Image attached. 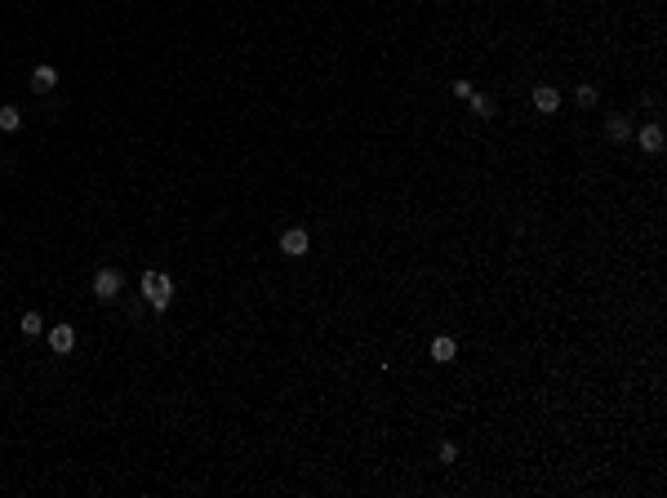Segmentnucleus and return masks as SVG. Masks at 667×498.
<instances>
[{"mask_svg":"<svg viewBox=\"0 0 667 498\" xmlns=\"http://www.w3.org/2000/svg\"><path fill=\"white\" fill-rule=\"evenodd\" d=\"M561 107H565V98H561V89H556V85H534V112L556 116Z\"/></svg>","mask_w":667,"mask_h":498,"instance_id":"nucleus-3","label":"nucleus"},{"mask_svg":"<svg viewBox=\"0 0 667 498\" xmlns=\"http://www.w3.org/2000/svg\"><path fill=\"white\" fill-rule=\"evenodd\" d=\"M18 330L27 334V338H36V334L45 330V316H41V312H22V316H18Z\"/></svg>","mask_w":667,"mask_h":498,"instance_id":"nucleus-11","label":"nucleus"},{"mask_svg":"<svg viewBox=\"0 0 667 498\" xmlns=\"http://www.w3.org/2000/svg\"><path fill=\"white\" fill-rule=\"evenodd\" d=\"M632 133H636L632 116H623V112H618V116L605 120V138H610V142H632Z\"/></svg>","mask_w":667,"mask_h":498,"instance_id":"nucleus-6","label":"nucleus"},{"mask_svg":"<svg viewBox=\"0 0 667 498\" xmlns=\"http://www.w3.org/2000/svg\"><path fill=\"white\" fill-rule=\"evenodd\" d=\"M22 129V112L18 107H0V133H18Z\"/></svg>","mask_w":667,"mask_h":498,"instance_id":"nucleus-13","label":"nucleus"},{"mask_svg":"<svg viewBox=\"0 0 667 498\" xmlns=\"http://www.w3.org/2000/svg\"><path fill=\"white\" fill-rule=\"evenodd\" d=\"M450 89H454V98H458V103H467V98H471V94H476V85H471V80L463 76V80H454V85H450Z\"/></svg>","mask_w":667,"mask_h":498,"instance_id":"nucleus-14","label":"nucleus"},{"mask_svg":"<svg viewBox=\"0 0 667 498\" xmlns=\"http://www.w3.org/2000/svg\"><path fill=\"white\" fill-rule=\"evenodd\" d=\"M632 142H640V152H645V156H659V152H663V125H645V129H636V133H632Z\"/></svg>","mask_w":667,"mask_h":498,"instance_id":"nucleus-7","label":"nucleus"},{"mask_svg":"<svg viewBox=\"0 0 667 498\" xmlns=\"http://www.w3.org/2000/svg\"><path fill=\"white\" fill-rule=\"evenodd\" d=\"M454 356H458V343H454V338H450V334H441V338H432V360H436V365H450V360H454Z\"/></svg>","mask_w":667,"mask_h":498,"instance_id":"nucleus-9","label":"nucleus"},{"mask_svg":"<svg viewBox=\"0 0 667 498\" xmlns=\"http://www.w3.org/2000/svg\"><path fill=\"white\" fill-rule=\"evenodd\" d=\"M31 94H50L54 85H58V67H50V63H36V71H31Z\"/></svg>","mask_w":667,"mask_h":498,"instance_id":"nucleus-8","label":"nucleus"},{"mask_svg":"<svg viewBox=\"0 0 667 498\" xmlns=\"http://www.w3.org/2000/svg\"><path fill=\"white\" fill-rule=\"evenodd\" d=\"M71 347H76V325L58 321L50 330V351H54V356H71Z\"/></svg>","mask_w":667,"mask_h":498,"instance_id":"nucleus-4","label":"nucleus"},{"mask_svg":"<svg viewBox=\"0 0 667 498\" xmlns=\"http://www.w3.org/2000/svg\"><path fill=\"white\" fill-rule=\"evenodd\" d=\"M436 458H441V463H458V445H454V441H441Z\"/></svg>","mask_w":667,"mask_h":498,"instance_id":"nucleus-15","label":"nucleus"},{"mask_svg":"<svg viewBox=\"0 0 667 498\" xmlns=\"http://www.w3.org/2000/svg\"><path fill=\"white\" fill-rule=\"evenodd\" d=\"M120 289H125V276H120L116 267H98V272H94V298L98 302L120 298Z\"/></svg>","mask_w":667,"mask_h":498,"instance_id":"nucleus-2","label":"nucleus"},{"mask_svg":"<svg viewBox=\"0 0 667 498\" xmlns=\"http://www.w3.org/2000/svg\"><path fill=\"white\" fill-rule=\"evenodd\" d=\"M467 107H471V116H481V120H494V116H499V107H494L490 94H471Z\"/></svg>","mask_w":667,"mask_h":498,"instance_id":"nucleus-10","label":"nucleus"},{"mask_svg":"<svg viewBox=\"0 0 667 498\" xmlns=\"http://www.w3.org/2000/svg\"><path fill=\"white\" fill-rule=\"evenodd\" d=\"M142 298H147L156 312H169V302H174V281H169L165 272H147L142 276Z\"/></svg>","mask_w":667,"mask_h":498,"instance_id":"nucleus-1","label":"nucleus"},{"mask_svg":"<svg viewBox=\"0 0 667 498\" xmlns=\"http://www.w3.org/2000/svg\"><path fill=\"white\" fill-rule=\"evenodd\" d=\"M281 249H285V258H302V254L311 249V236L302 232V227H285V232H281Z\"/></svg>","mask_w":667,"mask_h":498,"instance_id":"nucleus-5","label":"nucleus"},{"mask_svg":"<svg viewBox=\"0 0 667 498\" xmlns=\"http://www.w3.org/2000/svg\"><path fill=\"white\" fill-rule=\"evenodd\" d=\"M596 103H601L596 85H578V89H574V107H583V112H587V107H596Z\"/></svg>","mask_w":667,"mask_h":498,"instance_id":"nucleus-12","label":"nucleus"}]
</instances>
